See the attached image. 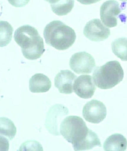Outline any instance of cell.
<instances>
[{"label":"cell","mask_w":127,"mask_h":151,"mask_svg":"<svg viewBox=\"0 0 127 151\" xmlns=\"http://www.w3.org/2000/svg\"><path fill=\"white\" fill-rule=\"evenodd\" d=\"M60 131L65 139L72 145L75 151L88 150L94 147H101L97 134L87 127L81 117L70 116L60 124Z\"/></svg>","instance_id":"1"},{"label":"cell","mask_w":127,"mask_h":151,"mask_svg":"<svg viewBox=\"0 0 127 151\" xmlns=\"http://www.w3.org/2000/svg\"><path fill=\"white\" fill-rule=\"evenodd\" d=\"M14 39L22 48L24 57L28 60H37L45 52L43 39L37 29L30 25H24L17 29Z\"/></svg>","instance_id":"2"},{"label":"cell","mask_w":127,"mask_h":151,"mask_svg":"<svg viewBox=\"0 0 127 151\" xmlns=\"http://www.w3.org/2000/svg\"><path fill=\"white\" fill-rule=\"evenodd\" d=\"M43 36L47 44L57 50H64L71 47L75 42V32L61 21H52L46 25Z\"/></svg>","instance_id":"3"},{"label":"cell","mask_w":127,"mask_h":151,"mask_svg":"<svg viewBox=\"0 0 127 151\" xmlns=\"http://www.w3.org/2000/svg\"><path fill=\"white\" fill-rule=\"evenodd\" d=\"M123 77L122 66L116 60L108 62L101 67L96 68L93 74L95 85L102 89L113 88L122 81Z\"/></svg>","instance_id":"4"},{"label":"cell","mask_w":127,"mask_h":151,"mask_svg":"<svg viewBox=\"0 0 127 151\" xmlns=\"http://www.w3.org/2000/svg\"><path fill=\"white\" fill-rule=\"evenodd\" d=\"M69 113L68 109L61 104H56L51 107L47 114L45 125L52 134L60 135V124L62 120Z\"/></svg>","instance_id":"5"},{"label":"cell","mask_w":127,"mask_h":151,"mask_svg":"<svg viewBox=\"0 0 127 151\" xmlns=\"http://www.w3.org/2000/svg\"><path fill=\"white\" fill-rule=\"evenodd\" d=\"M95 65L94 58L85 52L75 53L70 60V68L77 74H90Z\"/></svg>","instance_id":"6"},{"label":"cell","mask_w":127,"mask_h":151,"mask_svg":"<svg viewBox=\"0 0 127 151\" xmlns=\"http://www.w3.org/2000/svg\"><path fill=\"white\" fill-rule=\"evenodd\" d=\"M83 115L86 121L93 124L100 123L106 116V108L103 103L93 99L84 106Z\"/></svg>","instance_id":"7"},{"label":"cell","mask_w":127,"mask_h":151,"mask_svg":"<svg viewBox=\"0 0 127 151\" xmlns=\"http://www.w3.org/2000/svg\"><path fill=\"white\" fill-rule=\"evenodd\" d=\"M83 32L86 37L93 42L102 41L110 35V29L98 19H93L87 22Z\"/></svg>","instance_id":"8"},{"label":"cell","mask_w":127,"mask_h":151,"mask_svg":"<svg viewBox=\"0 0 127 151\" xmlns=\"http://www.w3.org/2000/svg\"><path fill=\"white\" fill-rule=\"evenodd\" d=\"M100 18L103 23L109 28L118 24V16L121 12L119 3L115 0H109L103 4L100 7Z\"/></svg>","instance_id":"9"},{"label":"cell","mask_w":127,"mask_h":151,"mask_svg":"<svg viewBox=\"0 0 127 151\" xmlns=\"http://www.w3.org/2000/svg\"><path fill=\"white\" fill-rule=\"evenodd\" d=\"M93 78L89 75H82L76 78L73 84L74 92L79 97L84 99L91 98L96 87Z\"/></svg>","instance_id":"10"},{"label":"cell","mask_w":127,"mask_h":151,"mask_svg":"<svg viewBox=\"0 0 127 151\" xmlns=\"http://www.w3.org/2000/svg\"><path fill=\"white\" fill-rule=\"evenodd\" d=\"M77 78V76L70 70H60L55 77V86L61 93L71 94L73 92V82Z\"/></svg>","instance_id":"11"},{"label":"cell","mask_w":127,"mask_h":151,"mask_svg":"<svg viewBox=\"0 0 127 151\" xmlns=\"http://www.w3.org/2000/svg\"><path fill=\"white\" fill-rule=\"evenodd\" d=\"M52 83L47 76L42 73L32 76L29 81V89L33 93H42L49 91Z\"/></svg>","instance_id":"12"},{"label":"cell","mask_w":127,"mask_h":151,"mask_svg":"<svg viewBox=\"0 0 127 151\" xmlns=\"http://www.w3.org/2000/svg\"><path fill=\"white\" fill-rule=\"evenodd\" d=\"M127 147V140L125 137L119 134L108 137L104 142L103 148L107 151H124Z\"/></svg>","instance_id":"13"},{"label":"cell","mask_w":127,"mask_h":151,"mask_svg":"<svg viewBox=\"0 0 127 151\" xmlns=\"http://www.w3.org/2000/svg\"><path fill=\"white\" fill-rule=\"evenodd\" d=\"M111 49L116 56L123 61H127V39L118 38L111 43Z\"/></svg>","instance_id":"14"},{"label":"cell","mask_w":127,"mask_h":151,"mask_svg":"<svg viewBox=\"0 0 127 151\" xmlns=\"http://www.w3.org/2000/svg\"><path fill=\"white\" fill-rule=\"evenodd\" d=\"M74 5V0H59L51 5L52 11L58 16H64L71 12Z\"/></svg>","instance_id":"15"},{"label":"cell","mask_w":127,"mask_h":151,"mask_svg":"<svg viewBox=\"0 0 127 151\" xmlns=\"http://www.w3.org/2000/svg\"><path fill=\"white\" fill-rule=\"evenodd\" d=\"M17 133V128L13 122L5 117L0 118V134L8 137L12 140Z\"/></svg>","instance_id":"16"},{"label":"cell","mask_w":127,"mask_h":151,"mask_svg":"<svg viewBox=\"0 0 127 151\" xmlns=\"http://www.w3.org/2000/svg\"><path fill=\"white\" fill-rule=\"evenodd\" d=\"M14 29L9 22L5 21L0 22V46H6L12 39Z\"/></svg>","instance_id":"17"},{"label":"cell","mask_w":127,"mask_h":151,"mask_svg":"<svg viewBox=\"0 0 127 151\" xmlns=\"http://www.w3.org/2000/svg\"><path fill=\"white\" fill-rule=\"evenodd\" d=\"M19 150L43 151L42 146L39 142L35 141H28L21 146Z\"/></svg>","instance_id":"18"},{"label":"cell","mask_w":127,"mask_h":151,"mask_svg":"<svg viewBox=\"0 0 127 151\" xmlns=\"http://www.w3.org/2000/svg\"><path fill=\"white\" fill-rule=\"evenodd\" d=\"M9 3L15 7H22L29 3L30 0H8Z\"/></svg>","instance_id":"19"},{"label":"cell","mask_w":127,"mask_h":151,"mask_svg":"<svg viewBox=\"0 0 127 151\" xmlns=\"http://www.w3.org/2000/svg\"><path fill=\"white\" fill-rule=\"evenodd\" d=\"M101 0H77V1L82 4L89 5L99 2Z\"/></svg>","instance_id":"20"},{"label":"cell","mask_w":127,"mask_h":151,"mask_svg":"<svg viewBox=\"0 0 127 151\" xmlns=\"http://www.w3.org/2000/svg\"><path fill=\"white\" fill-rule=\"evenodd\" d=\"M45 1H47V2H48L50 4H54L56 3L59 1V0H45Z\"/></svg>","instance_id":"21"},{"label":"cell","mask_w":127,"mask_h":151,"mask_svg":"<svg viewBox=\"0 0 127 151\" xmlns=\"http://www.w3.org/2000/svg\"><path fill=\"white\" fill-rule=\"evenodd\" d=\"M120 1H127V0H120Z\"/></svg>","instance_id":"22"}]
</instances>
